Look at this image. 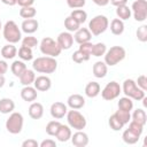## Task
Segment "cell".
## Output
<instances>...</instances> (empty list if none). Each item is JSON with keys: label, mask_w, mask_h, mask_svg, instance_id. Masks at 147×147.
Here are the masks:
<instances>
[{"label": "cell", "mask_w": 147, "mask_h": 147, "mask_svg": "<svg viewBox=\"0 0 147 147\" xmlns=\"http://www.w3.org/2000/svg\"><path fill=\"white\" fill-rule=\"evenodd\" d=\"M32 68L40 74H53L57 69V61L52 56H40L33 60Z\"/></svg>", "instance_id": "6da1fadb"}, {"label": "cell", "mask_w": 147, "mask_h": 147, "mask_svg": "<svg viewBox=\"0 0 147 147\" xmlns=\"http://www.w3.org/2000/svg\"><path fill=\"white\" fill-rule=\"evenodd\" d=\"M2 36L9 44H17L22 40V31L14 21H7L2 26Z\"/></svg>", "instance_id": "7a4b0ae2"}, {"label": "cell", "mask_w": 147, "mask_h": 147, "mask_svg": "<svg viewBox=\"0 0 147 147\" xmlns=\"http://www.w3.org/2000/svg\"><path fill=\"white\" fill-rule=\"evenodd\" d=\"M125 55H126V52L122 46H113L106 51L103 55L105 56L103 62L109 67H114L119 62H122L125 59Z\"/></svg>", "instance_id": "3957f363"}, {"label": "cell", "mask_w": 147, "mask_h": 147, "mask_svg": "<svg viewBox=\"0 0 147 147\" xmlns=\"http://www.w3.org/2000/svg\"><path fill=\"white\" fill-rule=\"evenodd\" d=\"M122 92L125 94V96H129L136 101H140L146 96L145 91H142L140 87H138V85L136 84V80L130 79V78L125 79L123 82Z\"/></svg>", "instance_id": "277c9868"}, {"label": "cell", "mask_w": 147, "mask_h": 147, "mask_svg": "<svg viewBox=\"0 0 147 147\" xmlns=\"http://www.w3.org/2000/svg\"><path fill=\"white\" fill-rule=\"evenodd\" d=\"M39 48H40V52L46 55V56H52V57H56L61 54L62 49L61 47L59 46L57 41L54 40L53 38L51 37H45L41 41H40V45H39Z\"/></svg>", "instance_id": "5b68a950"}, {"label": "cell", "mask_w": 147, "mask_h": 147, "mask_svg": "<svg viewBox=\"0 0 147 147\" xmlns=\"http://www.w3.org/2000/svg\"><path fill=\"white\" fill-rule=\"evenodd\" d=\"M24 124V118L21 113L13 111L10 113L9 117L6 121V130L11 134H18L21 133Z\"/></svg>", "instance_id": "8992f818"}, {"label": "cell", "mask_w": 147, "mask_h": 147, "mask_svg": "<svg viewBox=\"0 0 147 147\" xmlns=\"http://www.w3.org/2000/svg\"><path fill=\"white\" fill-rule=\"evenodd\" d=\"M108 28H109V21L105 15H96L88 23V30L93 36L102 34Z\"/></svg>", "instance_id": "52a82bcc"}, {"label": "cell", "mask_w": 147, "mask_h": 147, "mask_svg": "<svg viewBox=\"0 0 147 147\" xmlns=\"http://www.w3.org/2000/svg\"><path fill=\"white\" fill-rule=\"evenodd\" d=\"M67 122H68V125L71 127V129H75V130H83L85 129L87 122H86V118L85 116L79 113L77 109H71V110H68L67 113Z\"/></svg>", "instance_id": "ba28073f"}, {"label": "cell", "mask_w": 147, "mask_h": 147, "mask_svg": "<svg viewBox=\"0 0 147 147\" xmlns=\"http://www.w3.org/2000/svg\"><path fill=\"white\" fill-rule=\"evenodd\" d=\"M100 93H101V96L103 100L111 101L119 96V94L122 93V87L117 82L113 80V82L107 83V85L102 88V91Z\"/></svg>", "instance_id": "9c48e42d"}, {"label": "cell", "mask_w": 147, "mask_h": 147, "mask_svg": "<svg viewBox=\"0 0 147 147\" xmlns=\"http://www.w3.org/2000/svg\"><path fill=\"white\" fill-rule=\"evenodd\" d=\"M131 11L137 22H144L147 18V2L136 0L131 6Z\"/></svg>", "instance_id": "30bf717a"}, {"label": "cell", "mask_w": 147, "mask_h": 147, "mask_svg": "<svg viewBox=\"0 0 147 147\" xmlns=\"http://www.w3.org/2000/svg\"><path fill=\"white\" fill-rule=\"evenodd\" d=\"M49 113H51V116H52L54 119H61V118H63V117L67 115V113H68V107H67V105H64L63 102L56 101V102L52 103L51 109H49Z\"/></svg>", "instance_id": "8fae6325"}, {"label": "cell", "mask_w": 147, "mask_h": 147, "mask_svg": "<svg viewBox=\"0 0 147 147\" xmlns=\"http://www.w3.org/2000/svg\"><path fill=\"white\" fill-rule=\"evenodd\" d=\"M70 140L75 147H85L88 145L90 141L87 133H85L83 130H77L74 134H71Z\"/></svg>", "instance_id": "7c38bea8"}, {"label": "cell", "mask_w": 147, "mask_h": 147, "mask_svg": "<svg viewBox=\"0 0 147 147\" xmlns=\"http://www.w3.org/2000/svg\"><path fill=\"white\" fill-rule=\"evenodd\" d=\"M56 41H57V44L62 51L69 49V48H71V46L74 44V34L69 31H63L57 36Z\"/></svg>", "instance_id": "4fadbf2b"}, {"label": "cell", "mask_w": 147, "mask_h": 147, "mask_svg": "<svg viewBox=\"0 0 147 147\" xmlns=\"http://www.w3.org/2000/svg\"><path fill=\"white\" fill-rule=\"evenodd\" d=\"M33 85H34V88L37 91L46 92V91H48L52 87V80H51V78L48 76L41 75V76L36 77V79L33 82Z\"/></svg>", "instance_id": "5bb4252c"}, {"label": "cell", "mask_w": 147, "mask_h": 147, "mask_svg": "<svg viewBox=\"0 0 147 147\" xmlns=\"http://www.w3.org/2000/svg\"><path fill=\"white\" fill-rule=\"evenodd\" d=\"M67 105L71 109H77L78 110V109H80V108H83L85 106V99H84L83 95L75 93V94L69 95V98L67 100Z\"/></svg>", "instance_id": "9a60e30c"}, {"label": "cell", "mask_w": 147, "mask_h": 147, "mask_svg": "<svg viewBox=\"0 0 147 147\" xmlns=\"http://www.w3.org/2000/svg\"><path fill=\"white\" fill-rule=\"evenodd\" d=\"M39 28V23L36 18H26L22 22L21 24V29L23 32H25L26 34H32L34 33Z\"/></svg>", "instance_id": "2e32d148"}, {"label": "cell", "mask_w": 147, "mask_h": 147, "mask_svg": "<svg viewBox=\"0 0 147 147\" xmlns=\"http://www.w3.org/2000/svg\"><path fill=\"white\" fill-rule=\"evenodd\" d=\"M91 38H92V33L87 28H79L77 31H75L74 34V40L78 44L91 41Z\"/></svg>", "instance_id": "e0dca14e"}, {"label": "cell", "mask_w": 147, "mask_h": 147, "mask_svg": "<svg viewBox=\"0 0 147 147\" xmlns=\"http://www.w3.org/2000/svg\"><path fill=\"white\" fill-rule=\"evenodd\" d=\"M37 96H38V92L34 88V86L28 85L21 90V98L26 102H33L37 99Z\"/></svg>", "instance_id": "ac0fdd59"}, {"label": "cell", "mask_w": 147, "mask_h": 147, "mask_svg": "<svg viewBox=\"0 0 147 147\" xmlns=\"http://www.w3.org/2000/svg\"><path fill=\"white\" fill-rule=\"evenodd\" d=\"M44 115V106L40 102H31L29 107V116L32 119H40Z\"/></svg>", "instance_id": "d6986e66"}, {"label": "cell", "mask_w": 147, "mask_h": 147, "mask_svg": "<svg viewBox=\"0 0 147 147\" xmlns=\"http://www.w3.org/2000/svg\"><path fill=\"white\" fill-rule=\"evenodd\" d=\"M71 127L69 125H64V124H61L59 131L56 132L55 134V138L60 141V142H67L68 140H70L71 138Z\"/></svg>", "instance_id": "ffe728a7"}, {"label": "cell", "mask_w": 147, "mask_h": 147, "mask_svg": "<svg viewBox=\"0 0 147 147\" xmlns=\"http://www.w3.org/2000/svg\"><path fill=\"white\" fill-rule=\"evenodd\" d=\"M92 72H93V76L94 77H96V78H103V77H106V75L108 72V65L103 61H96L93 64Z\"/></svg>", "instance_id": "44dd1931"}, {"label": "cell", "mask_w": 147, "mask_h": 147, "mask_svg": "<svg viewBox=\"0 0 147 147\" xmlns=\"http://www.w3.org/2000/svg\"><path fill=\"white\" fill-rule=\"evenodd\" d=\"M100 92H101V87L98 82H90L85 86V95L87 98H91V99L95 98L100 94Z\"/></svg>", "instance_id": "7402d4cb"}, {"label": "cell", "mask_w": 147, "mask_h": 147, "mask_svg": "<svg viewBox=\"0 0 147 147\" xmlns=\"http://www.w3.org/2000/svg\"><path fill=\"white\" fill-rule=\"evenodd\" d=\"M1 55L5 60H11L17 55V48L14 44H7L1 48Z\"/></svg>", "instance_id": "603a6c76"}, {"label": "cell", "mask_w": 147, "mask_h": 147, "mask_svg": "<svg viewBox=\"0 0 147 147\" xmlns=\"http://www.w3.org/2000/svg\"><path fill=\"white\" fill-rule=\"evenodd\" d=\"M122 139H123V141H124L125 144H127V145H134V144H137V142L139 141L140 136L137 134V133H134L133 131H131V130L127 127L126 130L123 131Z\"/></svg>", "instance_id": "cb8c5ba5"}, {"label": "cell", "mask_w": 147, "mask_h": 147, "mask_svg": "<svg viewBox=\"0 0 147 147\" xmlns=\"http://www.w3.org/2000/svg\"><path fill=\"white\" fill-rule=\"evenodd\" d=\"M15 109V102L9 98L0 99V113L1 114H10Z\"/></svg>", "instance_id": "d4e9b609"}, {"label": "cell", "mask_w": 147, "mask_h": 147, "mask_svg": "<svg viewBox=\"0 0 147 147\" xmlns=\"http://www.w3.org/2000/svg\"><path fill=\"white\" fill-rule=\"evenodd\" d=\"M20 82L23 86H28V85H31L33 84L34 79H36V74H34V70H31V69H26L20 77Z\"/></svg>", "instance_id": "484cf974"}, {"label": "cell", "mask_w": 147, "mask_h": 147, "mask_svg": "<svg viewBox=\"0 0 147 147\" xmlns=\"http://www.w3.org/2000/svg\"><path fill=\"white\" fill-rule=\"evenodd\" d=\"M26 69H28V68H26V64H25L24 61H22V60H16V61H14V62L11 63V65H10V71H11V74H13L15 77H20Z\"/></svg>", "instance_id": "4316f807"}, {"label": "cell", "mask_w": 147, "mask_h": 147, "mask_svg": "<svg viewBox=\"0 0 147 147\" xmlns=\"http://www.w3.org/2000/svg\"><path fill=\"white\" fill-rule=\"evenodd\" d=\"M131 119L141 124V125H146V122H147V115H146V111L141 108H137L136 110H133L132 115H131Z\"/></svg>", "instance_id": "83f0119b"}, {"label": "cell", "mask_w": 147, "mask_h": 147, "mask_svg": "<svg viewBox=\"0 0 147 147\" xmlns=\"http://www.w3.org/2000/svg\"><path fill=\"white\" fill-rule=\"evenodd\" d=\"M110 31L115 36H121L124 32V22L119 18H114L110 22Z\"/></svg>", "instance_id": "f1b7e54d"}, {"label": "cell", "mask_w": 147, "mask_h": 147, "mask_svg": "<svg viewBox=\"0 0 147 147\" xmlns=\"http://www.w3.org/2000/svg\"><path fill=\"white\" fill-rule=\"evenodd\" d=\"M116 15H117V17L119 20L126 21V20H129L131 17L132 11H131V8L127 5H123V6L116 7Z\"/></svg>", "instance_id": "f546056e"}, {"label": "cell", "mask_w": 147, "mask_h": 147, "mask_svg": "<svg viewBox=\"0 0 147 147\" xmlns=\"http://www.w3.org/2000/svg\"><path fill=\"white\" fill-rule=\"evenodd\" d=\"M18 57L22 61H31L33 59V53H32V48H29L26 46H21L20 49L17 51Z\"/></svg>", "instance_id": "4dcf8cb0"}, {"label": "cell", "mask_w": 147, "mask_h": 147, "mask_svg": "<svg viewBox=\"0 0 147 147\" xmlns=\"http://www.w3.org/2000/svg\"><path fill=\"white\" fill-rule=\"evenodd\" d=\"M117 107L118 109H122V110H126V111H131L133 109V101L131 98L129 96H123L118 100L117 102Z\"/></svg>", "instance_id": "1f68e13d"}, {"label": "cell", "mask_w": 147, "mask_h": 147, "mask_svg": "<svg viewBox=\"0 0 147 147\" xmlns=\"http://www.w3.org/2000/svg\"><path fill=\"white\" fill-rule=\"evenodd\" d=\"M70 16L74 17L79 24L85 23L86 20H87V13H86L84 9H80V8H78V9H74V10L71 11Z\"/></svg>", "instance_id": "d6a6232c"}, {"label": "cell", "mask_w": 147, "mask_h": 147, "mask_svg": "<svg viewBox=\"0 0 147 147\" xmlns=\"http://www.w3.org/2000/svg\"><path fill=\"white\" fill-rule=\"evenodd\" d=\"M64 28L67 29V31H69V32H75V31H77L79 28H80V24L74 18V17H71L70 15L64 20Z\"/></svg>", "instance_id": "836d02e7"}, {"label": "cell", "mask_w": 147, "mask_h": 147, "mask_svg": "<svg viewBox=\"0 0 147 147\" xmlns=\"http://www.w3.org/2000/svg\"><path fill=\"white\" fill-rule=\"evenodd\" d=\"M37 15V9L33 6L30 7H21L20 9V16L24 20L26 18H33Z\"/></svg>", "instance_id": "e575fe53"}, {"label": "cell", "mask_w": 147, "mask_h": 147, "mask_svg": "<svg viewBox=\"0 0 147 147\" xmlns=\"http://www.w3.org/2000/svg\"><path fill=\"white\" fill-rule=\"evenodd\" d=\"M107 51V46L103 44V42H96L93 45L92 47V52H91V55L95 56V57H100V56H103L105 53Z\"/></svg>", "instance_id": "d590c367"}, {"label": "cell", "mask_w": 147, "mask_h": 147, "mask_svg": "<svg viewBox=\"0 0 147 147\" xmlns=\"http://www.w3.org/2000/svg\"><path fill=\"white\" fill-rule=\"evenodd\" d=\"M60 126H61V123L59 121H55V119L54 121H51L46 125V129H45L46 130V133L48 136H51V137H55V134L59 131Z\"/></svg>", "instance_id": "8d00e7d4"}, {"label": "cell", "mask_w": 147, "mask_h": 147, "mask_svg": "<svg viewBox=\"0 0 147 147\" xmlns=\"http://www.w3.org/2000/svg\"><path fill=\"white\" fill-rule=\"evenodd\" d=\"M108 124H109V126H110V129H111L113 131H121V130L123 129V126H124V124L117 118V116H116L115 114H113V115L109 117Z\"/></svg>", "instance_id": "74e56055"}, {"label": "cell", "mask_w": 147, "mask_h": 147, "mask_svg": "<svg viewBox=\"0 0 147 147\" xmlns=\"http://www.w3.org/2000/svg\"><path fill=\"white\" fill-rule=\"evenodd\" d=\"M114 114L117 116V118H118L124 125L127 124V123L131 121V111H126V110L118 109V110H116Z\"/></svg>", "instance_id": "f35d334b"}, {"label": "cell", "mask_w": 147, "mask_h": 147, "mask_svg": "<svg viewBox=\"0 0 147 147\" xmlns=\"http://www.w3.org/2000/svg\"><path fill=\"white\" fill-rule=\"evenodd\" d=\"M90 55H86V54H84L83 52H80L79 49H77L76 52H74L72 53V56H71V59H72V61L75 62V63H83V62H86V61H88L90 60Z\"/></svg>", "instance_id": "ab89813d"}, {"label": "cell", "mask_w": 147, "mask_h": 147, "mask_svg": "<svg viewBox=\"0 0 147 147\" xmlns=\"http://www.w3.org/2000/svg\"><path fill=\"white\" fill-rule=\"evenodd\" d=\"M38 44H39L38 39L36 37H33V36H26V37H24L22 39V45L26 46L29 48H34V47L38 46Z\"/></svg>", "instance_id": "60d3db41"}, {"label": "cell", "mask_w": 147, "mask_h": 147, "mask_svg": "<svg viewBox=\"0 0 147 147\" xmlns=\"http://www.w3.org/2000/svg\"><path fill=\"white\" fill-rule=\"evenodd\" d=\"M136 36L138 38L139 41L141 42H146L147 41V25H141L137 29V32H136Z\"/></svg>", "instance_id": "b9f144b4"}, {"label": "cell", "mask_w": 147, "mask_h": 147, "mask_svg": "<svg viewBox=\"0 0 147 147\" xmlns=\"http://www.w3.org/2000/svg\"><path fill=\"white\" fill-rule=\"evenodd\" d=\"M129 129L131 130V131H133L134 133H137V134H139V136H141L142 134V132H144V125H141V124H139V123H137V122H134V121H130L129 123Z\"/></svg>", "instance_id": "7bdbcfd3"}, {"label": "cell", "mask_w": 147, "mask_h": 147, "mask_svg": "<svg viewBox=\"0 0 147 147\" xmlns=\"http://www.w3.org/2000/svg\"><path fill=\"white\" fill-rule=\"evenodd\" d=\"M67 5L69 8L71 9H78V8H83L86 3V0H65Z\"/></svg>", "instance_id": "ee69618b"}, {"label": "cell", "mask_w": 147, "mask_h": 147, "mask_svg": "<svg viewBox=\"0 0 147 147\" xmlns=\"http://www.w3.org/2000/svg\"><path fill=\"white\" fill-rule=\"evenodd\" d=\"M92 47H93V44L91 41H87V42H83V44H79V51L83 52L84 54L86 55H90L91 56V52H92Z\"/></svg>", "instance_id": "f6af8a7d"}, {"label": "cell", "mask_w": 147, "mask_h": 147, "mask_svg": "<svg viewBox=\"0 0 147 147\" xmlns=\"http://www.w3.org/2000/svg\"><path fill=\"white\" fill-rule=\"evenodd\" d=\"M136 84L138 85V87H140L142 91L146 92V90H147V77H146L145 75H140V76L137 78Z\"/></svg>", "instance_id": "bcb514c9"}, {"label": "cell", "mask_w": 147, "mask_h": 147, "mask_svg": "<svg viewBox=\"0 0 147 147\" xmlns=\"http://www.w3.org/2000/svg\"><path fill=\"white\" fill-rule=\"evenodd\" d=\"M40 147H56V141L53 139H45L39 144Z\"/></svg>", "instance_id": "7dc6e473"}, {"label": "cell", "mask_w": 147, "mask_h": 147, "mask_svg": "<svg viewBox=\"0 0 147 147\" xmlns=\"http://www.w3.org/2000/svg\"><path fill=\"white\" fill-rule=\"evenodd\" d=\"M39 144L34 139H26L22 142V147H38Z\"/></svg>", "instance_id": "c3c4849f"}, {"label": "cell", "mask_w": 147, "mask_h": 147, "mask_svg": "<svg viewBox=\"0 0 147 147\" xmlns=\"http://www.w3.org/2000/svg\"><path fill=\"white\" fill-rule=\"evenodd\" d=\"M8 63L6 60H0V75H5L8 71Z\"/></svg>", "instance_id": "681fc988"}, {"label": "cell", "mask_w": 147, "mask_h": 147, "mask_svg": "<svg viewBox=\"0 0 147 147\" xmlns=\"http://www.w3.org/2000/svg\"><path fill=\"white\" fill-rule=\"evenodd\" d=\"M34 0H17V5L21 7H30L33 6Z\"/></svg>", "instance_id": "f907efd6"}, {"label": "cell", "mask_w": 147, "mask_h": 147, "mask_svg": "<svg viewBox=\"0 0 147 147\" xmlns=\"http://www.w3.org/2000/svg\"><path fill=\"white\" fill-rule=\"evenodd\" d=\"M109 2L115 6V7H118V6H123V5H126L127 3V0H109Z\"/></svg>", "instance_id": "816d5d0a"}, {"label": "cell", "mask_w": 147, "mask_h": 147, "mask_svg": "<svg viewBox=\"0 0 147 147\" xmlns=\"http://www.w3.org/2000/svg\"><path fill=\"white\" fill-rule=\"evenodd\" d=\"M92 2H94L96 6H100V7H105L109 3V0H92Z\"/></svg>", "instance_id": "f5cc1de1"}, {"label": "cell", "mask_w": 147, "mask_h": 147, "mask_svg": "<svg viewBox=\"0 0 147 147\" xmlns=\"http://www.w3.org/2000/svg\"><path fill=\"white\" fill-rule=\"evenodd\" d=\"M1 2L7 5V6H15V5H17V0H1Z\"/></svg>", "instance_id": "db71d44e"}, {"label": "cell", "mask_w": 147, "mask_h": 147, "mask_svg": "<svg viewBox=\"0 0 147 147\" xmlns=\"http://www.w3.org/2000/svg\"><path fill=\"white\" fill-rule=\"evenodd\" d=\"M5 83H6V79H5V76H3V75H0V88H1V87H3V85H5Z\"/></svg>", "instance_id": "11a10c76"}, {"label": "cell", "mask_w": 147, "mask_h": 147, "mask_svg": "<svg viewBox=\"0 0 147 147\" xmlns=\"http://www.w3.org/2000/svg\"><path fill=\"white\" fill-rule=\"evenodd\" d=\"M1 29H2V24H1V21H0V31H1Z\"/></svg>", "instance_id": "9f6ffc18"}, {"label": "cell", "mask_w": 147, "mask_h": 147, "mask_svg": "<svg viewBox=\"0 0 147 147\" xmlns=\"http://www.w3.org/2000/svg\"><path fill=\"white\" fill-rule=\"evenodd\" d=\"M140 1H145V2H147V0H140Z\"/></svg>", "instance_id": "6f0895ef"}]
</instances>
